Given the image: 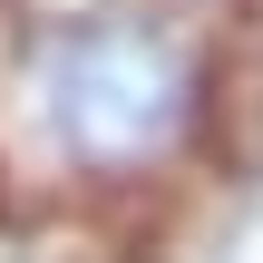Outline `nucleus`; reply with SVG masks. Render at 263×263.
<instances>
[{"label":"nucleus","mask_w":263,"mask_h":263,"mask_svg":"<svg viewBox=\"0 0 263 263\" xmlns=\"http://www.w3.org/2000/svg\"><path fill=\"white\" fill-rule=\"evenodd\" d=\"M0 263H98V254H88L78 215H59V205H10V215H0Z\"/></svg>","instance_id":"nucleus-2"},{"label":"nucleus","mask_w":263,"mask_h":263,"mask_svg":"<svg viewBox=\"0 0 263 263\" xmlns=\"http://www.w3.org/2000/svg\"><path fill=\"white\" fill-rule=\"evenodd\" d=\"M234 20L176 0H0V176L59 215H117L215 166Z\"/></svg>","instance_id":"nucleus-1"},{"label":"nucleus","mask_w":263,"mask_h":263,"mask_svg":"<svg viewBox=\"0 0 263 263\" xmlns=\"http://www.w3.org/2000/svg\"><path fill=\"white\" fill-rule=\"evenodd\" d=\"M176 10H195V20H234V0H176Z\"/></svg>","instance_id":"nucleus-3"}]
</instances>
